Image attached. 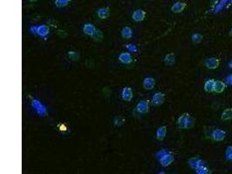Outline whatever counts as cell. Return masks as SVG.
Here are the masks:
<instances>
[{
    "mask_svg": "<svg viewBox=\"0 0 232 174\" xmlns=\"http://www.w3.org/2000/svg\"><path fill=\"white\" fill-rule=\"evenodd\" d=\"M164 63L166 65H169V66H172L173 65H175L176 63V55L174 53H169L167 54L165 57H164Z\"/></svg>",
    "mask_w": 232,
    "mask_h": 174,
    "instance_id": "cell-17",
    "label": "cell"
},
{
    "mask_svg": "<svg viewBox=\"0 0 232 174\" xmlns=\"http://www.w3.org/2000/svg\"><path fill=\"white\" fill-rule=\"evenodd\" d=\"M185 7H186V4L185 3H183V2H176L171 7V11L174 12V13H180L182 11H184Z\"/></svg>",
    "mask_w": 232,
    "mask_h": 174,
    "instance_id": "cell-13",
    "label": "cell"
},
{
    "mask_svg": "<svg viewBox=\"0 0 232 174\" xmlns=\"http://www.w3.org/2000/svg\"><path fill=\"white\" fill-rule=\"evenodd\" d=\"M126 48L128 49V51H130V52H136L137 51V48H136V46L135 45H126Z\"/></svg>",
    "mask_w": 232,
    "mask_h": 174,
    "instance_id": "cell-28",
    "label": "cell"
},
{
    "mask_svg": "<svg viewBox=\"0 0 232 174\" xmlns=\"http://www.w3.org/2000/svg\"><path fill=\"white\" fill-rule=\"evenodd\" d=\"M215 84H216V80L214 79H209L205 82L204 86V91L206 92H209V93H211V92H215Z\"/></svg>",
    "mask_w": 232,
    "mask_h": 174,
    "instance_id": "cell-12",
    "label": "cell"
},
{
    "mask_svg": "<svg viewBox=\"0 0 232 174\" xmlns=\"http://www.w3.org/2000/svg\"><path fill=\"white\" fill-rule=\"evenodd\" d=\"M166 133H167V127L166 126H160L157 132H156V138L159 141L164 140L165 136H166Z\"/></svg>",
    "mask_w": 232,
    "mask_h": 174,
    "instance_id": "cell-14",
    "label": "cell"
},
{
    "mask_svg": "<svg viewBox=\"0 0 232 174\" xmlns=\"http://www.w3.org/2000/svg\"><path fill=\"white\" fill-rule=\"evenodd\" d=\"M70 2H71V0H56L55 4L57 7H64L68 4H70Z\"/></svg>",
    "mask_w": 232,
    "mask_h": 174,
    "instance_id": "cell-25",
    "label": "cell"
},
{
    "mask_svg": "<svg viewBox=\"0 0 232 174\" xmlns=\"http://www.w3.org/2000/svg\"><path fill=\"white\" fill-rule=\"evenodd\" d=\"M31 106L35 109V111L39 114L40 116H45L47 115V110L45 106L38 99H33L31 101Z\"/></svg>",
    "mask_w": 232,
    "mask_h": 174,
    "instance_id": "cell-3",
    "label": "cell"
},
{
    "mask_svg": "<svg viewBox=\"0 0 232 174\" xmlns=\"http://www.w3.org/2000/svg\"><path fill=\"white\" fill-rule=\"evenodd\" d=\"M226 83L227 84H230V85H232V74L229 75V76H227Z\"/></svg>",
    "mask_w": 232,
    "mask_h": 174,
    "instance_id": "cell-30",
    "label": "cell"
},
{
    "mask_svg": "<svg viewBox=\"0 0 232 174\" xmlns=\"http://www.w3.org/2000/svg\"><path fill=\"white\" fill-rule=\"evenodd\" d=\"M230 37H232V28H231V30L230 31Z\"/></svg>",
    "mask_w": 232,
    "mask_h": 174,
    "instance_id": "cell-34",
    "label": "cell"
},
{
    "mask_svg": "<svg viewBox=\"0 0 232 174\" xmlns=\"http://www.w3.org/2000/svg\"><path fill=\"white\" fill-rule=\"evenodd\" d=\"M50 33V29L46 24H41L37 26V35H38L42 39H46Z\"/></svg>",
    "mask_w": 232,
    "mask_h": 174,
    "instance_id": "cell-4",
    "label": "cell"
},
{
    "mask_svg": "<svg viewBox=\"0 0 232 174\" xmlns=\"http://www.w3.org/2000/svg\"><path fill=\"white\" fill-rule=\"evenodd\" d=\"M69 56L72 59V60H78V54L77 53V52H75V51H70L69 52Z\"/></svg>",
    "mask_w": 232,
    "mask_h": 174,
    "instance_id": "cell-29",
    "label": "cell"
},
{
    "mask_svg": "<svg viewBox=\"0 0 232 174\" xmlns=\"http://www.w3.org/2000/svg\"><path fill=\"white\" fill-rule=\"evenodd\" d=\"M96 27L92 24H85L84 26V33L88 35V36H93V34L96 32Z\"/></svg>",
    "mask_w": 232,
    "mask_h": 174,
    "instance_id": "cell-16",
    "label": "cell"
},
{
    "mask_svg": "<svg viewBox=\"0 0 232 174\" xmlns=\"http://www.w3.org/2000/svg\"><path fill=\"white\" fill-rule=\"evenodd\" d=\"M203 39H204V36L199 33L193 34L192 37H191V40H192V42L194 44H199V43H201Z\"/></svg>",
    "mask_w": 232,
    "mask_h": 174,
    "instance_id": "cell-22",
    "label": "cell"
},
{
    "mask_svg": "<svg viewBox=\"0 0 232 174\" xmlns=\"http://www.w3.org/2000/svg\"><path fill=\"white\" fill-rule=\"evenodd\" d=\"M157 158L159 161L160 165L164 167L169 166L170 164L173 163L174 161V156L170 153L169 151L165 150V149H161L156 154Z\"/></svg>",
    "mask_w": 232,
    "mask_h": 174,
    "instance_id": "cell-1",
    "label": "cell"
},
{
    "mask_svg": "<svg viewBox=\"0 0 232 174\" xmlns=\"http://www.w3.org/2000/svg\"><path fill=\"white\" fill-rule=\"evenodd\" d=\"M230 3H231V5H232V0H230Z\"/></svg>",
    "mask_w": 232,
    "mask_h": 174,
    "instance_id": "cell-36",
    "label": "cell"
},
{
    "mask_svg": "<svg viewBox=\"0 0 232 174\" xmlns=\"http://www.w3.org/2000/svg\"><path fill=\"white\" fill-rule=\"evenodd\" d=\"M204 65L208 69L215 70L219 66V59L216 57H209L204 62Z\"/></svg>",
    "mask_w": 232,
    "mask_h": 174,
    "instance_id": "cell-7",
    "label": "cell"
},
{
    "mask_svg": "<svg viewBox=\"0 0 232 174\" xmlns=\"http://www.w3.org/2000/svg\"><path fill=\"white\" fill-rule=\"evenodd\" d=\"M133 98V92L130 87H125L122 91V98L125 101L130 102Z\"/></svg>",
    "mask_w": 232,
    "mask_h": 174,
    "instance_id": "cell-11",
    "label": "cell"
},
{
    "mask_svg": "<svg viewBox=\"0 0 232 174\" xmlns=\"http://www.w3.org/2000/svg\"><path fill=\"white\" fill-rule=\"evenodd\" d=\"M198 159H199V158H198V157H191V158L189 160V165H190V166L191 168L196 170Z\"/></svg>",
    "mask_w": 232,
    "mask_h": 174,
    "instance_id": "cell-26",
    "label": "cell"
},
{
    "mask_svg": "<svg viewBox=\"0 0 232 174\" xmlns=\"http://www.w3.org/2000/svg\"><path fill=\"white\" fill-rule=\"evenodd\" d=\"M109 15H110V10L107 7H102V8H99L97 10V16L101 19L107 18L109 17Z\"/></svg>",
    "mask_w": 232,
    "mask_h": 174,
    "instance_id": "cell-18",
    "label": "cell"
},
{
    "mask_svg": "<svg viewBox=\"0 0 232 174\" xmlns=\"http://www.w3.org/2000/svg\"><path fill=\"white\" fill-rule=\"evenodd\" d=\"M155 84H156V81L152 78H146V79H144L143 83V88L145 90H151V89H153L155 87Z\"/></svg>",
    "mask_w": 232,
    "mask_h": 174,
    "instance_id": "cell-15",
    "label": "cell"
},
{
    "mask_svg": "<svg viewBox=\"0 0 232 174\" xmlns=\"http://www.w3.org/2000/svg\"><path fill=\"white\" fill-rule=\"evenodd\" d=\"M232 152V146H228L226 148V151H225V155L226 154H229V153H231Z\"/></svg>",
    "mask_w": 232,
    "mask_h": 174,
    "instance_id": "cell-31",
    "label": "cell"
},
{
    "mask_svg": "<svg viewBox=\"0 0 232 174\" xmlns=\"http://www.w3.org/2000/svg\"><path fill=\"white\" fill-rule=\"evenodd\" d=\"M125 118H123V117H121V116H117V117H115V118H114V124L117 126L123 125L124 123H125Z\"/></svg>",
    "mask_w": 232,
    "mask_h": 174,
    "instance_id": "cell-24",
    "label": "cell"
},
{
    "mask_svg": "<svg viewBox=\"0 0 232 174\" xmlns=\"http://www.w3.org/2000/svg\"><path fill=\"white\" fill-rule=\"evenodd\" d=\"M145 16H146V13L145 11H143V10H136L133 12L132 14V19L135 21V22H142L144 20L145 18Z\"/></svg>",
    "mask_w": 232,
    "mask_h": 174,
    "instance_id": "cell-8",
    "label": "cell"
},
{
    "mask_svg": "<svg viewBox=\"0 0 232 174\" xmlns=\"http://www.w3.org/2000/svg\"><path fill=\"white\" fill-rule=\"evenodd\" d=\"M225 137H226V132L223 130L216 129L211 132V138L215 141L224 140Z\"/></svg>",
    "mask_w": 232,
    "mask_h": 174,
    "instance_id": "cell-5",
    "label": "cell"
},
{
    "mask_svg": "<svg viewBox=\"0 0 232 174\" xmlns=\"http://www.w3.org/2000/svg\"><path fill=\"white\" fill-rule=\"evenodd\" d=\"M29 1H31V2H35V1H38V0H29Z\"/></svg>",
    "mask_w": 232,
    "mask_h": 174,
    "instance_id": "cell-35",
    "label": "cell"
},
{
    "mask_svg": "<svg viewBox=\"0 0 232 174\" xmlns=\"http://www.w3.org/2000/svg\"><path fill=\"white\" fill-rule=\"evenodd\" d=\"M225 157H226L227 160H229V161H232V152L231 153H229V154H226V155H225Z\"/></svg>",
    "mask_w": 232,
    "mask_h": 174,
    "instance_id": "cell-33",
    "label": "cell"
},
{
    "mask_svg": "<svg viewBox=\"0 0 232 174\" xmlns=\"http://www.w3.org/2000/svg\"><path fill=\"white\" fill-rule=\"evenodd\" d=\"M164 98H165V96L163 92H157L155 93L154 96L151 98V103H152L153 106H161L163 103L164 102Z\"/></svg>",
    "mask_w": 232,
    "mask_h": 174,
    "instance_id": "cell-6",
    "label": "cell"
},
{
    "mask_svg": "<svg viewBox=\"0 0 232 174\" xmlns=\"http://www.w3.org/2000/svg\"><path fill=\"white\" fill-rule=\"evenodd\" d=\"M196 172H197V173H198V174L209 173V170L205 167V165H204V166H202V167H200V168L197 169V170H196Z\"/></svg>",
    "mask_w": 232,
    "mask_h": 174,
    "instance_id": "cell-27",
    "label": "cell"
},
{
    "mask_svg": "<svg viewBox=\"0 0 232 174\" xmlns=\"http://www.w3.org/2000/svg\"><path fill=\"white\" fill-rule=\"evenodd\" d=\"M92 38H93V39L95 40V41L99 42V41H101V40L103 39V32L100 31V30H96V32L93 34Z\"/></svg>",
    "mask_w": 232,
    "mask_h": 174,
    "instance_id": "cell-23",
    "label": "cell"
},
{
    "mask_svg": "<svg viewBox=\"0 0 232 174\" xmlns=\"http://www.w3.org/2000/svg\"><path fill=\"white\" fill-rule=\"evenodd\" d=\"M119 61L125 65H129L132 62V57L130 52H122L118 56Z\"/></svg>",
    "mask_w": 232,
    "mask_h": 174,
    "instance_id": "cell-10",
    "label": "cell"
},
{
    "mask_svg": "<svg viewBox=\"0 0 232 174\" xmlns=\"http://www.w3.org/2000/svg\"><path fill=\"white\" fill-rule=\"evenodd\" d=\"M221 118L223 120H230L232 119V108H228L223 111L222 113Z\"/></svg>",
    "mask_w": 232,
    "mask_h": 174,
    "instance_id": "cell-21",
    "label": "cell"
},
{
    "mask_svg": "<svg viewBox=\"0 0 232 174\" xmlns=\"http://www.w3.org/2000/svg\"><path fill=\"white\" fill-rule=\"evenodd\" d=\"M121 35H122V37H123L124 39H131V37H132V35H133V31H132L131 28L126 26V27H124V28H123L122 31H121Z\"/></svg>",
    "mask_w": 232,
    "mask_h": 174,
    "instance_id": "cell-20",
    "label": "cell"
},
{
    "mask_svg": "<svg viewBox=\"0 0 232 174\" xmlns=\"http://www.w3.org/2000/svg\"><path fill=\"white\" fill-rule=\"evenodd\" d=\"M225 87H226V84L224 82L217 80V81H216L215 84V92L216 93H222L225 90Z\"/></svg>",
    "mask_w": 232,
    "mask_h": 174,
    "instance_id": "cell-19",
    "label": "cell"
},
{
    "mask_svg": "<svg viewBox=\"0 0 232 174\" xmlns=\"http://www.w3.org/2000/svg\"><path fill=\"white\" fill-rule=\"evenodd\" d=\"M194 118L188 113H183L177 119V125L181 129H190L194 124Z\"/></svg>",
    "mask_w": 232,
    "mask_h": 174,
    "instance_id": "cell-2",
    "label": "cell"
},
{
    "mask_svg": "<svg viewBox=\"0 0 232 174\" xmlns=\"http://www.w3.org/2000/svg\"><path fill=\"white\" fill-rule=\"evenodd\" d=\"M30 31L33 34H37V26H31L30 28Z\"/></svg>",
    "mask_w": 232,
    "mask_h": 174,
    "instance_id": "cell-32",
    "label": "cell"
},
{
    "mask_svg": "<svg viewBox=\"0 0 232 174\" xmlns=\"http://www.w3.org/2000/svg\"><path fill=\"white\" fill-rule=\"evenodd\" d=\"M136 111L142 114L147 113L149 112V103L146 100H141L136 106Z\"/></svg>",
    "mask_w": 232,
    "mask_h": 174,
    "instance_id": "cell-9",
    "label": "cell"
}]
</instances>
